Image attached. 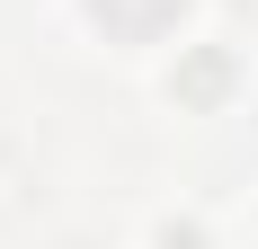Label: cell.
<instances>
[{"label":"cell","instance_id":"6da1fadb","mask_svg":"<svg viewBox=\"0 0 258 249\" xmlns=\"http://www.w3.org/2000/svg\"><path fill=\"white\" fill-rule=\"evenodd\" d=\"M89 9H98L107 36H134V45H143V36H160V27H178L187 0H89Z\"/></svg>","mask_w":258,"mask_h":249}]
</instances>
